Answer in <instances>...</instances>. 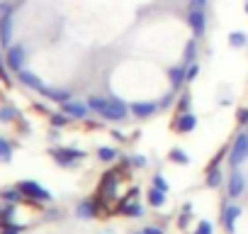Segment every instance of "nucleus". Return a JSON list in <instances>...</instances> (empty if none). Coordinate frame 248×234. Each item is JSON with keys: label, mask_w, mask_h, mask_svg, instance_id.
Returning a JSON list of instances; mask_svg holds the SVG:
<instances>
[{"label": "nucleus", "mask_w": 248, "mask_h": 234, "mask_svg": "<svg viewBox=\"0 0 248 234\" xmlns=\"http://www.w3.org/2000/svg\"><path fill=\"white\" fill-rule=\"evenodd\" d=\"M85 102H88V107H90L93 112H97V115H100V110L105 107V102H107V100H105V98H100V95H90Z\"/></svg>", "instance_id": "bb28decb"}, {"label": "nucleus", "mask_w": 248, "mask_h": 234, "mask_svg": "<svg viewBox=\"0 0 248 234\" xmlns=\"http://www.w3.org/2000/svg\"><path fill=\"white\" fill-rule=\"evenodd\" d=\"M246 159H248V132H241V134H236V139H233V144H231L229 166H231V168H238Z\"/></svg>", "instance_id": "f257e3e1"}, {"label": "nucleus", "mask_w": 248, "mask_h": 234, "mask_svg": "<svg viewBox=\"0 0 248 234\" xmlns=\"http://www.w3.org/2000/svg\"><path fill=\"white\" fill-rule=\"evenodd\" d=\"M154 188H158V190H168L166 178H163V176H154Z\"/></svg>", "instance_id": "f704fd0d"}, {"label": "nucleus", "mask_w": 248, "mask_h": 234, "mask_svg": "<svg viewBox=\"0 0 248 234\" xmlns=\"http://www.w3.org/2000/svg\"><path fill=\"white\" fill-rule=\"evenodd\" d=\"M195 127H197V115H195V112H180L178 120L173 122V130H175L178 134H187V132H192Z\"/></svg>", "instance_id": "9d476101"}, {"label": "nucleus", "mask_w": 248, "mask_h": 234, "mask_svg": "<svg viewBox=\"0 0 248 234\" xmlns=\"http://www.w3.org/2000/svg\"><path fill=\"white\" fill-rule=\"evenodd\" d=\"M246 42H248L246 32H231V34H229V44H231V47H236V49L246 47Z\"/></svg>", "instance_id": "a878e982"}, {"label": "nucleus", "mask_w": 248, "mask_h": 234, "mask_svg": "<svg viewBox=\"0 0 248 234\" xmlns=\"http://www.w3.org/2000/svg\"><path fill=\"white\" fill-rule=\"evenodd\" d=\"M144 232H146V234H163V229H161V227H154V224H151V227H146Z\"/></svg>", "instance_id": "4c0bfd02"}, {"label": "nucleus", "mask_w": 248, "mask_h": 234, "mask_svg": "<svg viewBox=\"0 0 248 234\" xmlns=\"http://www.w3.org/2000/svg\"><path fill=\"white\" fill-rule=\"evenodd\" d=\"M17 81H20L25 88H30V90H37V93H42V90H44L42 78H39V76H34V73H32V71H27V68L17 71Z\"/></svg>", "instance_id": "f8f14e48"}, {"label": "nucleus", "mask_w": 248, "mask_h": 234, "mask_svg": "<svg viewBox=\"0 0 248 234\" xmlns=\"http://www.w3.org/2000/svg\"><path fill=\"white\" fill-rule=\"evenodd\" d=\"M25 59H27V51H25L22 44H10L5 49V64H8L10 71H15V73L22 71L25 68Z\"/></svg>", "instance_id": "39448f33"}, {"label": "nucleus", "mask_w": 248, "mask_h": 234, "mask_svg": "<svg viewBox=\"0 0 248 234\" xmlns=\"http://www.w3.org/2000/svg\"><path fill=\"white\" fill-rule=\"evenodd\" d=\"M76 215H78V217H83V219L95 217V215H97V202H95V200H83V202L76 207Z\"/></svg>", "instance_id": "f3484780"}, {"label": "nucleus", "mask_w": 248, "mask_h": 234, "mask_svg": "<svg viewBox=\"0 0 248 234\" xmlns=\"http://www.w3.org/2000/svg\"><path fill=\"white\" fill-rule=\"evenodd\" d=\"M61 110L71 117V120H83V117L88 115V102H80V100H66V102H61Z\"/></svg>", "instance_id": "1a4fd4ad"}, {"label": "nucleus", "mask_w": 248, "mask_h": 234, "mask_svg": "<svg viewBox=\"0 0 248 234\" xmlns=\"http://www.w3.org/2000/svg\"><path fill=\"white\" fill-rule=\"evenodd\" d=\"M129 164H132V166H137V168H144V166H146V159L137 154V156H132V159H129Z\"/></svg>", "instance_id": "c9c22d12"}, {"label": "nucleus", "mask_w": 248, "mask_h": 234, "mask_svg": "<svg viewBox=\"0 0 248 234\" xmlns=\"http://www.w3.org/2000/svg\"><path fill=\"white\" fill-rule=\"evenodd\" d=\"M195 234H214V227H212V222H207V219H202V222L197 224V229H195Z\"/></svg>", "instance_id": "2f4dec72"}, {"label": "nucleus", "mask_w": 248, "mask_h": 234, "mask_svg": "<svg viewBox=\"0 0 248 234\" xmlns=\"http://www.w3.org/2000/svg\"><path fill=\"white\" fill-rule=\"evenodd\" d=\"M20 193L27 198V200H34V202H49L51 200V193L46 188H42L37 181H20L17 183Z\"/></svg>", "instance_id": "20e7f679"}, {"label": "nucleus", "mask_w": 248, "mask_h": 234, "mask_svg": "<svg viewBox=\"0 0 248 234\" xmlns=\"http://www.w3.org/2000/svg\"><path fill=\"white\" fill-rule=\"evenodd\" d=\"M197 73H200V66H197V61H195V64L187 66V83H192V81L197 78Z\"/></svg>", "instance_id": "72a5a7b5"}, {"label": "nucleus", "mask_w": 248, "mask_h": 234, "mask_svg": "<svg viewBox=\"0 0 248 234\" xmlns=\"http://www.w3.org/2000/svg\"><path fill=\"white\" fill-rule=\"evenodd\" d=\"M175 102V90H170V93H166L161 100H158V105H161V110H166V107H170Z\"/></svg>", "instance_id": "7c9ffc66"}, {"label": "nucleus", "mask_w": 248, "mask_h": 234, "mask_svg": "<svg viewBox=\"0 0 248 234\" xmlns=\"http://www.w3.org/2000/svg\"><path fill=\"white\" fill-rule=\"evenodd\" d=\"M161 110V105L156 100H141V102H132L129 105V112L134 117H141V120H146V117H154L156 112Z\"/></svg>", "instance_id": "6e6552de"}, {"label": "nucleus", "mask_w": 248, "mask_h": 234, "mask_svg": "<svg viewBox=\"0 0 248 234\" xmlns=\"http://www.w3.org/2000/svg\"><path fill=\"white\" fill-rule=\"evenodd\" d=\"M190 5H192V8H202V10H204L207 0H190Z\"/></svg>", "instance_id": "58836bf2"}, {"label": "nucleus", "mask_w": 248, "mask_h": 234, "mask_svg": "<svg viewBox=\"0 0 248 234\" xmlns=\"http://www.w3.org/2000/svg\"><path fill=\"white\" fill-rule=\"evenodd\" d=\"M114 190H117V173H114V171H109V173H105V178H102L100 193H102L105 198H112V195H114Z\"/></svg>", "instance_id": "dca6fc26"}, {"label": "nucleus", "mask_w": 248, "mask_h": 234, "mask_svg": "<svg viewBox=\"0 0 248 234\" xmlns=\"http://www.w3.org/2000/svg\"><path fill=\"white\" fill-rule=\"evenodd\" d=\"M236 120H238V125L248 127V107H241V110L236 112Z\"/></svg>", "instance_id": "473e14b6"}, {"label": "nucleus", "mask_w": 248, "mask_h": 234, "mask_svg": "<svg viewBox=\"0 0 248 234\" xmlns=\"http://www.w3.org/2000/svg\"><path fill=\"white\" fill-rule=\"evenodd\" d=\"M0 198H3L5 202H13V205H15V202H20L25 195L20 193V188H3V190H0Z\"/></svg>", "instance_id": "aec40b11"}, {"label": "nucleus", "mask_w": 248, "mask_h": 234, "mask_svg": "<svg viewBox=\"0 0 248 234\" xmlns=\"http://www.w3.org/2000/svg\"><path fill=\"white\" fill-rule=\"evenodd\" d=\"M20 112H17V107H13V105H3L0 107V120L3 122H10V120H15Z\"/></svg>", "instance_id": "393cba45"}, {"label": "nucleus", "mask_w": 248, "mask_h": 234, "mask_svg": "<svg viewBox=\"0 0 248 234\" xmlns=\"http://www.w3.org/2000/svg\"><path fill=\"white\" fill-rule=\"evenodd\" d=\"M168 78H170V90H180L185 83H187V66L185 64H180V66H173V68H168Z\"/></svg>", "instance_id": "9b49d317"}, {"label": "nucleus", "mask_w": 248, "mask_h": 234, "mask_svg": "<svg viewBox=\"0 0 248 234\" xmlns=\"http://www.w3.org/2000/svg\"><path fill=\"white\" fill-rule=\"evenodd\" d=\"M207 185L209 188H219L221 185V171H219V166H214V168L207 171Z\"/></svg>", "instance_id": "4be33fe9"}, {"label": "nucleus", "mask_w": 248, "mask_h": 234, "mask_svg": "<svg viewBox=\"0 0 248 234\" xmlns=\"http://www.w3.org/2000/svg\"><path fill=\"white\" fill-rule=\"evenodd\" d=\"M238 215H241V207H238V205H226V207H224V217H221V219H224V229H226L229 234H233Z\"/></svg>", "instance_id": "4468645a"}, {"label": "nucleus", "mask_w": 248, "mask_h": 234, "mask_svg": "<svg viewBox=\"0 0 248 234\" xmlns=\"http://www.w3.org/2000/svg\"><path fill=\"white\" fill-rule=\"evenodd\" d=\"M178 110L180 112H192V98H190V93H183L178 98Z\"/></svg>", "instance_id": "c85d7f7f"}, {"label": "nucleus", "mask_w": 248, "mask_h": 234, "mask_svg": "<svg viewBox=\"0 0 248 234\" xmlns=\"http://www.w3.org/2000/svg\"><path fill=\"white\" fill-rule=\"evenodd\" d=\"M51 156H54V161H56L59 166L71 168V166H76L80 159H85V151L73 149V147H56V149H51Z\"/></svg>", "instance_id": "7ed1b4c3"}, {"label": "nucleus", "mask_w": 248, "mask_h": 234, "mask_svg": "<svg viewBox=\"0 0 248 234\" xmlns=\"http://www.w3.org/2000/svg\"><path fill=\"white\" fill-rule=\"evenodd\" d=\"M168 159H170L173 164H180V166H187V164H190V156H187L183 149H178V147H175V149H170Z\"/></svg>", "instance_id": "412c9836"}, {"label": "nucleus", "mask_w": 248, "mask_h": 234, "mask_svg": "<svg viewBox=\"0 0 248 234\" xmlns=\"http://www.w3.org/2000/svg\"><path fill=\"white\" fill-rule=\"evenodd\" d=\"M97 156H100L102 161L109 164V161H114L119 154H117V149H112V147H100V149H97Z\"/></svg>", "instance_id": "cd10ccee"}, {"label": "nucleus", "mask_w": 248, "mask_h": 234, "mask_svg": "<svg viewBox=\"0 0 248 234\" xmlns=\"http://www.w3.org/2000/svg\"><path fill=\"white\" fill-rule=\"evenodd\" d=\"M42 95H44V98H49L51 102H66V100H71V93H68V90H61V88H49V85H44Z\"/></svg>", "instance_id": "2eb2a0df"}, {"label": "nucleus", "mask_w": 248, "mask_h": 234, "mask_svg": "<svg viewBox=\"0 0 248 234\" xmlns=\"http://www.w3.org/2000/svg\"><path fill=\"white\" fill-rule=\"evenodd\" d=\"M149 205L151 207H163L166 205V190H158V188L151 185V190H149Z\"/></svg>", "instance_id": "6ab92c4d"}, {"label": "nucleus", "mask_w": 248, "mask_h": 234, "mask_svg": "<svg viewBox=\"0 0 248 234\" xmlns=\"http://www.w3.org/2000/svg\"><path fill=\"white\" fill-rule=\"evenodd\" d=\"M187 25H190V30H192V34H195V37H202V34H204V30H207V17H204L202 8H192V5H190Z\"/></svg>", "instance_id": "0eeeda50"}, {"label": "nucleus", "mask_w": 248, "mask_h": 234, "mask_svg": "<svg viewBox=\"0 0 248 234\" xmlns=\"http://www.w3.org/2000/svg\"><path fill=\"white\" fill-rule=\"evenodd\" d=\"M13 44V8L0 10V47L8 49Z\"/></svg>", "instance_id": "423d86ee"}, {"label": "nucleus", "mask_w": 248, "mask_h": 234, "mask_svg": "<svg viewBox=\"0 0 248 234\" xmlns=\"http://www.w3.org/2000/svg\"><path fill=\"white\" fill-rule=\"evenodd\" d=\"M127 115H129V105L124 100H119V98L107 100L105 107L100 110V117H105V120H109V122H122Z\"/></svg>", "instance_id": "f03ea898"}, {"label": "nucleus", "mask_w": 248, "mask_h": 234, "mask_svg": "<svg viewBox=\"0 0 248 234\" xmlns=\"http://www.w3.org/2000/svg\"><path fill=\"white\" fill-rule=\"evenodd\" d=\"M10 219H13V202L8 205V207H0V222H3L5 227L10 224Z\"/></svg>", "instance_id": "c756f323"}, {"label": "nucleus", "mask_w": 248, "mask_h": 234, "mask_svg": "<svg viewBox=\"0 0 248 234\" xmlns=\"http://www.w3.org/2000/svg\"><path fill=\"white\" fill-rule=\"evenodd\" d=\"M134 234H146V232H134Z\"/></svg>", "instance_id": "ea45409f"}, {"label": "nucleus", "mask_w": 248, "mask_h": 234, "mask_svg": "<svg viewBox=\"0 0 248 234\" xmlns=\"http://www.w3.org/2000/svg\"><path fill=\"white\" fill-rule=\"evenodd\" d=\"M246 15H248V3H246Z\"/></svg>", "instance_id": "a19ab883"}, {"label": "nucleus", "mask_w": 248, "mask_h": 234, "mask_svg": "<svg viewBox=\"0 0 248 234\" xmlns=\"http://www.w3.org/2000/svg\"><path fill=\"white\" fill-rule=\"evenodd\" d=\"M10 159H13V144L5 137H0V161H10Z\"/></svg>", "instance_id": "b1692460"}, {"label": "nucleus", "mask_w": 248, "mask_h": 234, "mask_svg": "<svg viewBox=\"0 0 248 234\" xmlns=\"http://www.w3.org/2000/svg\"><path fill=\"white\" fill-rule=\"evenodd\" d=\"M243 188H246V178H243V173H241V171H231L229 183H226L229 198H238V195L243 193Z\"/></svg>", "instance_id": "ddd939ff"}, {"label": "nucleus", "mask_w": 248, "mask_h": 234, "mask_svg": "<svg viewBox=\"0 0 248 234\" xmlns=\"http://www.w3.org/2000/svg\"><path fill=\"white\" fill-rule=\"evenodd\" d=\"M195 59H197V37H195V39H190V42L185 44L183 64H185V66H190V64H195Z\"/></svg>", "instance_id": "a211bd4d"}, {"label": "nucleus", "mask_w": 248, "mask_h": 234, "mask_svg": "<svg viewBox=\"0 0 248 234\" xmlns=\"http://www.w3.org/2000/svg\"><path fill=\"white\" fill-rule=\"evenodd\" d=\"M68 122H71V117H68V115H66L63 110H61V112H54V115H51V127H56V130L66 127Z\"/></svg>", "instance_id": "5701e85b"}, {"label": "nucleus", "mask_w": 248, "mask_h": 234, "mask_svg": "<svg viewBox=\"0 0 248 234\" xmlns=\"http://www.w3.org/2000/svg\"><path fill=\"white\" fill-rule=\"evenodd\" d=\"M0 234H20V229L13 227V224H8V227H3V232H0Z\"/></svg>", "instance_id": "e433bc0d"}]
</instances>
